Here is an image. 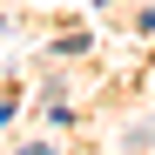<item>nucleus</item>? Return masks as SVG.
Returning a JSON list of instances; mask_svg holds the SVG:
<instances>
[{"label":"nucleus","instance_id":"1","mask_svg":"<svg viewBox=\"0 0 155 155\" xmlns=\"http://www.w3.org/2000/svg\"><path fill=\"white\" fill-rule=\"evenodd\" d=\"M20 155H54V148H47V142H27V148H20Z\"/></svg>","mask_w":155,"mask_h":155},{"label":"nucleus","instance_id":"2","mask_svg":"<svg viewBox=\"0 0 155 155\" xmlns=\"http://www.w3.org/2000/svg\"><path fill=\"white\" fill-rule=\"evenodd\" d=\"M7 115H14V101H7V94H0V128H7Z\"/></svg>","mask_w":155,"mask_h":155}]
</instances>
